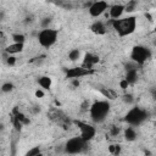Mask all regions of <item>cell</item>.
Wrapping results in <instances>:
<instances>
[{"mask_svg":"<svg viewBox=\"0 0 156 156\" xmlns=\"http://www.w3.org/2000/svg\"><path fill=\"white\" fill-rule=\"evenodd\" d=\"M24 49V43H12L10 45H7L5 48V52L7 55H16V54H20L22 52Z\"/></svg>","mask_w":156,"mask_h":156,"instance_id":"11","label":"cell"},{"mask_svg":"<svg viewBox=\"0 0 156 156\" xmlns=\"http://www.w3.org/2000/svg\"><path fill=\"white\" fill-rule=\"evenodd\" d=\"M113 29L119 37H127L132 34L135 28H136V17L135 16H127V17H121L118 20H112L111 21Z\"/></svg>","mask_w":156,"mask_h":156,"instance_id":"1","label":"cell"},{"mask_svg":"<svg viewBox=\"0 0 156 156\" xmlns=\"http://www.w3.org/2000/svg\"><path fill=\"white\" fill-rule=\"evenodd\" d=\"M147 116H149V115H147V112H146L144 108L135 106V107H132V108L126 113L124 121H126L129 126H132V127H138V126H140L141 123H144V122L146 121Z\"/></svg>","mask_w":156,"mask_h":156,"instance_id":"3","label":"cell"},{"mask_svg":"<svg viewBox=\"0 0 156 156\" xmlns=\"http://www.w3.org/2000/svg\"><path fill=\"white\" fill-rule=\"evenodd\" d=\"M93 73H94L93 68H87L84 66H77V67L65 69V77L69 78V79H78V78H82L85 76H90Z\"/></svg>","mask_w":156,"mask_h":156,"instance_id":"8","label":"cell"},{"mask_svg":"<svg viewBox=\"0 0 156 156\" xmlns=\"http://www.w3.org/2000/svg\"><path fill=\"white\" fill-rule=\"evenodd\" d=\"M128 87H129V83L127 82L126 78H123V79L119 82V88H121V89H127Z\"/></svg>","mask_w":156,"mask_h":156,"instance_id":"26","label":"cell"},{"mask_svg":"<svg viewBox=\"0 0 156 156\" xmlns=\"http://www.w3.org/2000/svg\"><path fill=\"white\" fill-rule=\"evenodd\" d=\"M12 40L15 41V43H24L26 41V37H24V34H21V33H15V34H12Z\"/></svg>","mask_w":156,"mask_h":156,"instance_id":"19","label":"cell"},{"mask_svg":"<svg viewBox=\"0 0 156 156\" xmlns=\"http://www.w3.org/2000/svg\"><path fill=\"white\" fill-rule=\"evenodd\" d=\"M57 37H58V32L54 28H43L39 33H38V41L43 48H51L56 41H57Z\"/></svg>","mask_w":156,"mask_h":156,"instance_id":"4","label":"cell"},{"mask_svg":"<svg viewBox=\"0 0 156 156\" xmlns=\"http://www.w3.org/2000/svg\"><path fill=\"white\" fill-rule=\"evenodd\" d=\"M87 144H88V141H85L80 135L79 136H74V138L68 139L65 143L63 151L66 154H69V155H77V154H80V152L84 151Z\"/></svg>","mask_w":156,"mask_h":156,"instance_id":"5","label":"cell"},{"mask_svg":"<svg viewBox=\"0 0 156 156\" xmlns=\"http://www.w3.org/2000/svg\"><path fill=\"white\" fill-rule=\"evenodd\" d=\"M38 83H39L40 88H43L45 90H49L51 88V85H52V79L49 76H41V77H39Z\"/></svg>","mask_w":156,"mask_h":156,"instance_id":"14","label":"cell"},{"mask_svg":"<svg viewBox=\"0 0 156 156\" xmlns=\"http://www.w3.org/2000/svg\"><path fill=\"white\" fill-rule=\"evenodd\" d=\"M135 10V1H130L126 5V12H133Z\"/></svg>","mask_w":156,"mask_h":156,"instance_id":"24","label":"cell"},{"mask_svg":"<svg viewBox=\"0 0 156 156\" xmlns=\"http://www.w3.org/2000/svg\"><path fill=\"white\" fill-rule=\"evenodd\" d=\"M110 108H111V106H110V102L107 100L95 101L89 108L91 121L95 123H102L106 119V117L108 116Z\"/></svg>","mask_w":156,"mask_h":156,"instance_id":"2","label":"cell"},{"mask_svg":"<svg viewBox=\"0 0 156 156\" xmlns=\"http://www.w3.org/2000/svg\"><path fill=\"white\" fill-rule=\"evenodd\" d=\"M136 136H138V133L134 129V127L130 126V127L126 128V130H124V139L127 141H134L136 139Z\"/></svg>","mask_w":156,"mask_h":156,"instance_id":"15","label":"cell"},{"mask_svg":"<svg viewBox=\"0 0 156 156\" xmlns=\"http://www.w3.org/2000/svg\"><path fill=\"white\" fill-rule=\"evenodd\" d=\"M98 62H99V56H96V55H94L91 52H88V54L84 55L83 65L82 66H84L87 68H93Z\"/></svg>","mask_w":156,"mask_h":156,"instance_id":"12","label":"cell"},{"mask_svg":"<svg viewBox=\"0 0 156 156\" xmlns=\"http://www.w3.org/2000/svg\"><path fill=\"white\" fill-rule=\"evenodd\" d=\"M68 58L69 61L72 62H76L80 58V50L79 49H72L69 52H68Z\"/></svg>","mask_w":156,"mask_h":156,"instance_id":"16","label":"cell"},{"mask_svg":"<svg viewBox=\"0 0 156 156\" xmlns=\"http://www.w3.org/2000/svg\"><path fill=\"white\" fill-rule=\"evenodd\" d=\"M90 30H91L94 34H96V35H104V34H106L107 28H106L105 23H102L101 21H95V22L90 26Z\"/></svg>","mask_w":156,"mask_h":156,"instance_id":"13","label":"cell"},{"mask_svg":"<svg viewBox=\"0 0 156 156\" xmlns=\"http://www.w3.org/2000/svg\"><path fill=\"white\" fill-rule=\"evenodd\" d=\"M155 32H156V23H155Z\"/></svg>","mask_w":156,"mask_h":156,"instance_id":"30","label":"cell"},{"mask_svg":"<svg viewBox=\"0 0 156 156\" xmlns=\"http://www.w3.org/2000/svg\"><path fill=\"white\" fill-rule=\"evenodd\" d=\"M50 22H51V18H49V17L43 18V21H41V26H43V28H48L49 24H50Z\"/></svg>","mask_w":156,"mask_h":156,"instance_id":"25","label":"cell"},{"mask_svg":"<svg viewBox=\"0 0 156 156\" xmlns=\"http://www.w3.org/2000/svg\"><path fill=\"white\" fill-rule=\"evenodd\" d=\"M154 96H155V100H156V93H155V94H154Z\"/></svg>","mask_w":156,"mask_h":156,"instance_id":"29","label":"cell"},{"mask_svg":"<svg viewBox=\"0 0 156 156\" xmlns=\"http://www.w3.org/2000/svg\"><path fill=\"white\" fill-rule=\"evenodd\" d=\"M151 57V50L144 45H135L130 51V60L135 62L138 66L144 65Z\"/></svg>","mask_w":156,"mask_h":156,"instance_id":"6","label":"cell"},{"mask_svg":"<svg viewBox=\"0 0 156 156\" xmlns=\"http://www.w3.org/2000/svg\"><path fill=\"white\" fill-rule=\"evenodd\" d=\"M108 9V4L107 1L105 0H98L95 2H93L90 6H89V15L91 17H99L101 16L106 10Z\"/></svg>","mask_w":156,"mask_h":156,"instance_id":"9","label":"cell"},{"mask_svg":"<svg viewBox=\"0 0 156 156\" xmlns=\"http://www.w3.org/2000/svg\"><path fill=\"white\" fill-rule=\"evenodd\" d=\"M100 93H101L105 98H107V99H110V100L116 99V94H115V91L111 90V89H108V88H101V89H100Z\"/></svg>","mask_w":156,"mask_h":156,"instance_id":"17","label":"cell"},{"mask_svg":"<svg viewBox=\"0 0 156 156\" xmlns=\"http://www.w3.org/2000/svg\"><path fill=\"white\" fill-rule=\"evenodd\" d=\"M13 88H15V85L11 82H5L1 85V91L2 93H11L13 90Z\"/></svg>","mask_w":156,"mask_h":156,"instance_id":"18","label":"cell"},{"mask_svg":"<svg viewBox=\"0 0 156 156\" xmlns=\"http://www.w3.org/2000/svg\"><path fill=\"white\" fill-rule=\"evenodd\" d=\"M108 151L113 155H118L121 152V146L119 145H110L108 146Z\"/></svg>","mask_w":156,"mask_h":156,"instance_id":"22","label":"cell"},{"mask_svg":"<svg viewBox=\"0 0 156 156\" xmlns=\"http://www.w3.org/2000/svg\"><path fill=\"white\" fill-rule=\"evenodd\" d=\"M122 100H123V102L127 104V105H132V104L134 102V98H133V95H130V94H124L123 98H122Z\"/></svg>","mask_w":156,"mask_h":156,"instance_id":"21","label":"cell"},{"mask_svg":"<svg viewBox=\"0 0 156 156\" xmlns=\"http://www.w3.org/2000/svg\"><path fill=\"white\" fill-rule=\"evenodd\" d=\"M73 123H74V126H77V128L79 129V135H80L85 141H90V140L94 139V136H95V134H96V129H95L91 124H89V123H87V122H83V121H77V119H74Z\"/></svg>","mask_w":156,"mask_h":156,"instance_id":"7","label":"cell"},{"mask_svg":"<svg viewBox=\"0 0 156 156\" xmlns=\"http://www.w3.org/2000/svg\"><path fill=\"white\" fill-rule=\"evenodd\" d=\"M118 133H119V129H118L117 127H112V128H111V134H112L113 136L118 135Z\"/></svg>","mask_w":156,"mask_h":156,"instance_id":"28","label":"cell"},{"mask_svg":"<svg viewBox=\"0 0 156 156\" xmlns=\"http://www.w3.org/2000/svg\"><path fill=\"white\" fill-rule=\"evenodd\" d=\"M40 154H41L40 147H39V146H33L30 150H28V151L26 152V156H38V155H40Z\"/></svg>","mask_w":156,"mask_h":156,"instance_id":"20","label":"cell"},{"mask_svg":"<svg viewBox=\"0 0 156 156\" xmlns=\"http://www.w3.org/2000/svg\"><path fill=\"white\" fill-rule=\"evenodd\" d=\"M35 96H37V98H39V99L44 98V91H43L41 89H38V90L35 91Z\"/></svg>","mask_w":156,"mask_h":156,"instance_id":"27","label":"cell"},{"mask_svg":"<svg viewBox=\"0 0 156 156\" xmlns=\"http://www.w3.org/2000/svg\"><path fill=\"white\" fill-rule=\"evenodd\" d=\"M126 12V5L122 4H115L110 7V17L112 20H118L122 17V15Z\"/></svg>","mask_w":156,"mask_h":156,"instance_id":"10","label":"cell"},{"mask_svg":"<svg viewBox=\"0 0 156 156\" xmlns=\"http://www.w3.org/2000/svg\"><path fill=\"white\" fill-rule=\"evenodd\" d=\"M5 61H6V65L13 66V65L16 63V57H15L13 55H7V57L5 58Z\"/></svg>","mask_w":156,"mask_h":156,"instance_id":"23","label":"cell"}]
</instances>
